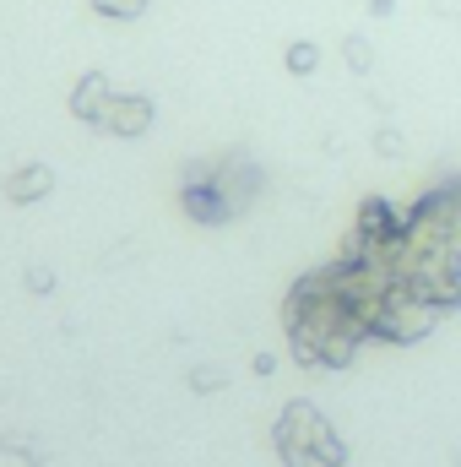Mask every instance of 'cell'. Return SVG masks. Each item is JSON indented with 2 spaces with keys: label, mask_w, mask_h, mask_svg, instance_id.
Listing matches in <instances>:
<instances>
[{
  "label": "cell",
  "mask_w": 461,
  "mask_h": 467,
  "mask_svg": "<svg viewBox=\"0 0 461 467\" xmlns=\"http://www.w3.org/2000/svg\"><path fill=\"white\" fill-rule=\"evenodd\" d=\"M315 408L310 402H288L282 408V419H277V430H271V446H277V457L282 467H315L310 457V430H315Z\"/></svg>",
  "instance_id": "1"
},
{
  "label": "cell",
  "mask_w": 461,
  "mask_h": 467,
  "mask_svg": "<svg viewBox=\"0 0 461 467\" xmlns=\"http://www.w3.org/2000/svg\"><path fill=\"white\" fill-rule=\"evenodd\" d=\"M152 119H158V104H152L147 93H115V99L104 104V119H98V130L136 141V136H147V130H152Z\"/></svg>",
  "instance_id": "2"
},
{
  "label": "cell",
  "mask_w": 461,
  "mask_h": 467,
  "mask_svg": "<svg viewBox=\"0 0 461 467\" xmlns=\"http://www.w3.org/2000/svg\"><path fill=\"white\" fill-rule=\"evenodd\" d=\"M179 207H185V218L201 223V229H223V223L233 218V202L218 191V180H207V185H185V191H179Z\"/></svg>",
  "instance_id": "3"
},
{
  "label": "cell",
  "mask_w": 461,
  "mask_h": 467,
  "mask_svg": "<svg viewBox=\"0 0 461 467\" xmlns=\"http://www.w3.org/2000/svg\"><path fill=\"white\" fill-rule=\"evenodd\" d=\"M55 191V169L49 163H27V169H16L11 180H5V202H16V207H33V202H44Z\"/></svg>",
  "instance_id": "4"
},
{
  "label": "cell",
  "mask_w": 461,
  "mask_h": 467,
  "mask_svg": "<svg viewBox=\"0 0 461 467\" xmlns=\"http://www.w3.org/2000/svg\"><path fill=\"white\" fill-rule=\"evenodd\" d=\"M109 99H115V93H109V77H104V71H87V77L77 82V93H71V115L82 119V125H98Z\"/></svg>",
  "instance_id": "5"
},
{
  "label": "cell",
  "mask_w": 461,
  "mask_h": 467,
  "mask_svg": "<svg viewBox=\"0 0 461 467\" xmlns=\"http://www.w3.org/2000/svg\"><path fill=\"white\" fill-rule=\"evenodd\" d=\"M310 457H315V467H347L343 435H337L326 419H315V430H310Z\"/></svg>",
  "instance_id": "6"
},
{
  "label": "cell",
  "mask_w": 461,
  "mask_h": 467,
  "mask_svg": "<svg viewBox=\"0 0 461 467\" xmlns=\"http://www.w3.org/2000/svg\"><path fill=\"white\" fill-rule=\"evenodd\" d=\"M358 343H364V337H353V332H332L326 348H321V369H347V364L358 358Z\"/></svg>",
  "instance_id": "7"
},
{
  "label": "cell",
  "mask_w": 461,
  "mask_h": 467,
  "mask_svg": "<svg viewBox=\"0 0 461 467\" xmlns=\"http://www.w3.org/2000/svg\"><path fill=\"white\" fill-rule=\"evenodd\" d=\"M343 60H347V71H353V77H364V71L374 66V49H369V38H364V33H347V38H343Z\"/></svg>",
  "instance_id": "8"
},
{
  "label": "cell",
  "mask_w": 461,
  "mask_h": 467,
  "mask_svg": "<svg viewBox=\"0 0 461 467\" xmlns=\"http://www.w3.org/2000/svg\"><path fill=\"white\" fill-rule=\"evenodd\" d=\"M147 5L152 0H93V11L109 22H136V16H147Z\"/></svg>",
  "instance_id": "9"
},
{
  "label": "cell",
  "mask_w": 461,
  "mask_h": 467,
  "mask_svg": "<svg viewBox=\"0 0 461 467\" xmlns=\"http://www.w3.org/2000/svg\"><path fill=\"white\" fill-rule=\"evenodd\" d=\"M315 66H321V49H315L310 38H299V44H288V71H293V77H310Z\"/></svg>",
  "instance_id": "10"
},
{
  "label": "cell",
  "mask_w": 461,
  "mask_h": 467,
  "mask_svg": "<svg viewBox=\"0 0 461 467\" xmlns=\"http://www.w3.org/2000/svg\"><path fill=\"white\" fill-rule=\"evenodd\" d=\"M369 141H374V152H380V158H407V136H402L396 125H380Z\"/></svg>",
  "instance_id": "11"
},
{
  "label": "cell",
  "mask_w": 461,
  "mask_h": 467,
  "mask_svg": "<svg viewBox=\"0 0 461 467\" xmlns=\"http://www.w3.org/2000/svg\"><path fill=\"white\" fill-rule=\"evenodd\" d=\"M22 283H27V294H55V272L49 266H27Z\"/></svg>",
  "instance_id": "12"
},
{
  "label": "cell",
  "mask_w": 461,
  "mask_h": 467,
  "mask_svg": "<svg viewBox=\"0 0 461 467\" xmlns=\"http://www.w3.org/2000/svg\"><path fill=\"white\" fill-rule=\"evenodd\" d=\"M223 380H229V375H223L218 364H207V369H196V375H190V386H196V391H218Z\"/></svg>",
  "instance_id": "13"
},
{
  "label": "cell",
  "mask_w": 461,
  "mask_h": 467,
  "mask_svg": "<svg viewBox=\"0 0 461 467\" xmlns=\"http://www.w3.org/2000/svg\"><path fill=\"white\" fill-rule=\"evenodd\" d=\"M5 451H16V457H27V462H44V451L27 446V441H16V435H5Z\"/></svg>",
  "instance_id": "14"
},
{
  "label": "cell",
  "mask_w": 461,
  "mask_h": 467,
  "mask_svg": "<svg viewBox=\"0 0 461 467\" xmlns=\"http://www.w3.org/2000/svg\"><path fill=\"white\" fill-rule=\"evenodd\" d=\"M250 369H255V375H271V369H277V353H255Z\"/></svg>",
  "instance_id": "15"
},
{
  "label": "cell",
  "mask_w": 461,
  "mask_h": 467,
  "mask_svg": "<svg viewBox=\"0 0 461 467\" xmlns=\"http://www.w3.org/2000/svg\"><path fill=\"white\" fill-rule=\"evenodd\" d=\"M369 11H374V16H391V11H396V0H369Z\"/></svg>",
  "instance_id": "16"
}]
</instances>
